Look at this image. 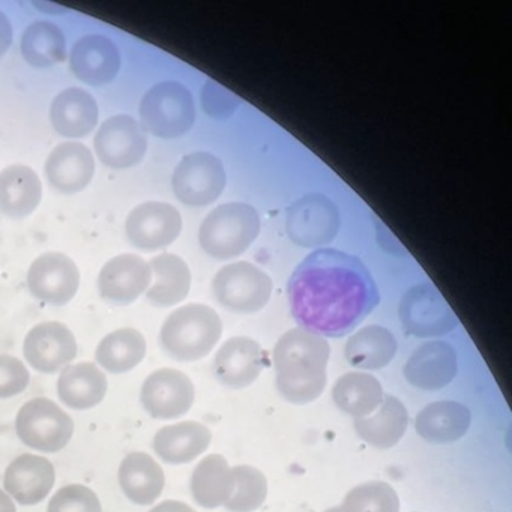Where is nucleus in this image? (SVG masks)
Listing matches in <instances>:
<instances>
[{
    "label": "nucleus",
    "mask_w": 512,
    "mask_h": 512,
    "mask_svg": "<svg viewBox=\"0 0 512 512\" xmlns=\"http://www.w3.org/2000/svg\"><path fill=\"white\" fill-rule=\"evenodd\" d=\"M181 212L166 202L140 203L125 220V233L133 247L157 251L170 247L182 232Z\"/></svg>",
    "instance_id": "obj_13"
},
{
    "label": "nucleus",
    "mask_w": 512,
    "mask_h": 512,
    "mask_svg": "<svg viewBox=\"0 0 512 512\" xmlns=\"http://www.w3.org/2000/svg\"><path fill=\"white\" fill-rule=\"evenodd\" d=\"M196 389L187 374L173 368H161L146 377L140 391V403L151 418L176 419L190 412Z\"/></svg>",
    "instance_id": "obj_14"
},
{
    "label": "nucleus",
    "mask_w": 512,
    "mask_h": 512,
    "mask_svg": "<svg viewBox=\"0 0 512 512\" xmlns=\"http://www.w3.org/2000/svg\"><path fill=\"white\" fill-rule=\"evenodd\" d=\"M404 331L413 337H443L457 328L458 320L439 290L430 283L410 287L398 305Z\"/></svg>",
    "instance_id": "obj_9"
},
{
    "label": "nucleus",
    "mask_w": 512,
    "mask_h": 512,
    "mask_svg": "<svg viewBox=\"0 0 512 512\" xmlns=\"http://www.w3.org/2000/svg\"><path fill=\"white\" fill-rule=\"evenodd\" d=\"M56 481L55 466L34 454L19 455L5 472L4 487L20 505L43 502Z\"/></svg>",
    "instance_id": "obj_21"
},
{
    "label": "nucleus",
    "mask_w": 512,
    "mask_h": 512,
    "mask_svg": "<svg viewBox=\"0 0 512 512\" xmlns=\"http://www.w3.org/2000/svg\"><path fill=\"white\" fill-rule=\"evenodd\" d=\"M106 374L94 362L68 365L58 379L59 400L74 410L98 406L107 394Z\"/></svg>",
    "instance_id": "obj_28"
},
{
    "label": "nucleus",
    "mask_w": 512,
    "mask_h": 512,
    "mask_svg": "<svg viewBox=\"0 0 512 512\" xmlns=\"http://www.w3.org/2000/svg\"><path fill=\"white\" fill-rule=\"evenodd\" d=\"M332 398L338 409L355 419L367 418L383 400L379 380L368 373H346L335 382Z\"/></svg>",
    "instance_id": "obj_33"
},
{
    "label": "nucleus",
    "mask_w": 512,
    "mask_h": 512,
    "mask_svg": "<svg viewBox=\"0 0 512 512\" xmlns=\"http://www.w3.org/2000/svg\"><path fill=\"white\" fill-rule=\"evenodd\" d=\"M20 52L26 64L34 68H50L67 61V37L49 20H37L23 31Z\"/></svg>",
    "instance_id": "obj_32"
},
{
    "label": "nucleus",
    "mask_w": 512,
    "mask_h": 512,
    "mask_svg": "<svg viewBox=\"0 0 512 512\" xmlns=\"http://www.w3.org/2000/svg\"><path fill=\"white\" fill-rule=\"evenodd\" d=\"M223 335V322L214 308L187 304L164 320L160 343L164 352L179 362H194L214 350Z\"/></svg>",
    "instance_id": "obj_3"
},
{
    "label": "nucleus",
    "mask_w": 512,
    "mask_h": 512,
    "mask_svg": "<svg viewBox=\"0 0 512 512\" xmlns=\"http://www.w3.org/2000/svg\"><path fill=\"white\" fill-rule=\"evenodd\" d=\"M95 155L80 142H64L56 146L44 164L47 182L61 194H77L86 190L95 176Z\"/></svg>",
    "instance_id": "obj_18"
},
{
    "label": "nucleus",
    "mask_w": 512,
    "mask_h": 512,
    "mask_svg": "<svg viewBox=\"0 0 512 512\" xmlns=\"http://www.w3.org/2000/svg\"><path fill=\"white\" fill-rule=\"evenodd\" d=\"M139 115L145 133L158 139H179L196 122V103L184 83L164 80L143 95Z\"/></svg>",
    "instance_id": "obj_5"
},
{
    "label": "nucleus",
    "mask_w": 512,
    "mask_h": 512,
    "mask_svg": "<svg viewBox=\"0 0 512 512\" xmlns=\"http://www.w3.org/2000/svg\"><path fill=\"white\" fill-rule=\"evenodd\" d=\"M398 344L389 329L379 325L365 326L347 340L344 355L359 370H382L397 355Z\"/></svg>",
    "instance_id": "obj_31"
},
{
    "label": "nucleus",
    "mask_w": 512,
    "mask_h": 512,
    "mask_svg": "<svg viewBox=\"0 0 512 512\" xmlns=\"http://www.w3.org/2000/svg\"><path fill=\"white\" fill-rule=\"evenodd\" d=\"M200 103H202L203 112L209 118L215 121H227L238 112L242 100L215 80H208L200 92Z\"/></svg>",
    "instance_id": "obj_38"
},
{
    "label": "nucleus",
    "mask_w": 512,
    "mask_h": 512,
    "mask_svg": "<svg viewBox=\"0 0 512 512\" xmlns=\"http://www.w3.org/2000/svg\"><path fill=\"white\" fill-rule=\"evenodd\" d=\"M43 200V182L34 169L11 164L0 172V215L10 220L31 217Z\"/></svg>",
    "instance_id": "obj_23"
},
{
    "label": "nucleus",
    "mask_w": 512,
    "mask_h": 512,
    "mask_svg": "<svg viewBox=\"0 0 512 512\" xmlns=\"http://www.w3.org/2000/svg\"><path fill=\"white\" fill-rule=\"evenodd\" d=\"M149 512H196L190 505L184 502H178V500H166V502L160 503L155 506Z\"/></svg>",
    "instance_id": "obj_41"
},
{
    "label": "nucleus",
    "mask_w": 512,
    "mask_h": 512,
    "mask_svg": "<svg viewBox=\"0 0 512 512\" xmlns=\"http://www.w3.org/2000/svg\"><path fill=\"white\" fill-rule=\"evenodd\" d=\"M341 512H400V499L392 485L368 481L356 485L344 497Z\"/></svg>",
    "instance_id": "obj_35"
},
{
    "label": "nucleus",
    "mask_w": 512,
    "mask_h": 512,
    "mask_svg": "<svg viewBox=\"0 0 512 512\" xmlns=\"http://www.w3.org/2000/svg\"><path fill=\"white\" fill-rule=\"evenodd\" d=\"M26 284L38 301L53 307H64L79 292V266L70 256L58 251L41 254L29 266Z\"/></svg>",
    "instance_id": "obj_12"
},
{
    "label": "nucleus",
    "mask_w": 512,
    "mask_h": 512,
    "mask_svg": "<svg viewBox=\"0 0 512 512\" xmlns=\"http://www.w3.org/2000/svg\"><path fill=\"white\" fill-rule=\"evenodd\" d=\"M23 355L40 373L55 374L76 359L77 340L64 323L43 322L26 335Z\"/></svg>",
    "instance_id": "obj_17"
},
{
    "label": "nucleus",
    "mask_w": 512,
    "mask_h": 512,
    "mask_svg": "<svg viewBox=\"0 0 512 512\" xmlns=\"http://www.w3.org/2000/svg\"><path fill=\"white\" fill-rule=\"evenodd\" d=\"M409 424V413L394 395H383L380 406L367 418L355 419L356 433L368 445L392 448L403 439Z\"/></svg>",
    "instance_id": "obj_29"
},
{
    "label": "nucleus",
    "mask_w": 512,
    "mask_h": 512,
    "mask_svg": "<svg viewBox=\"0 0 512 512\" xmlns=\"http://www.w3.org/2000/svg\"><path fill=\"white\" fill-rule=\"evenodd\" d=\"M287 292L299 328L323 338L350 334L380 301L365 263L335 248H319L305 257Z\"/></svg>",
    "instance_id": "obj_1"
},
{
    "label": "nucleus",
    "mask_w": 512,
    "mask_h": 512,
    "mask_svg": "<svg viewBox=\"0 0 512 512\" xmlns=\"http://www.w3.org/2000/svg\"><path fill=\"white\" fill-rule=\"evenodd\" d=\"M100 121V107L82 88L59 92L50 106V122L56 133L67 139H83L94 133Z\"/></svg>",
    "instance_id": "obj_22"
},
{
    "label": "nucleus",
    "mask_w": 512,
    "mask_h": 512,
    "mask_svg": "<svg viewBox=\"0 0 512 512\" xmlns=\"http://www.w3.org/2000/svg\"><path fill=\"white\" fill-rule=\"evenodd\" d=\"M35 7L41 8V10L44 11L46 14H64L65 8L58 7V5L55 4H34Z\"/></svg>",
    "instance_id": "obj_43"
},
{
    "label": "nucleus",
    "mask_w": 512,
    "mask_h": 512,
    "mask_svg": "<svg viewBox=\"0 0 512 512\" xmlns=\"http://www.w3.org/2000/svg\"><path fill=\"white\" fill-rule=\"evenodd\" d=\"M457 352L446 341L422 344L404 365V377L410 385L422 391L445 388L457 376Z\"/></svg>",
    "instance_id": "obj_20"
},
{
    "label": "nucleus",
    "mask_w": 512,
    "mask_h": 512,
    "mask_svg": "<svg viewBox=\"0 0 512 512\" xmlns=\"http://www.w3.org/2000/svg\"><path fill=\"white\" fill-rule=\"evenodd\" d=\"M265 367V352L250 337H233L218 350L214 373L218 382L227 388L244 389L259 379Z\"/></svg>",
    "instance_id": "obj_19"
},
{
    "label": "nucleus",
    "mask_w": 512,
    "mask_h": 512,
    "mask_svg": "<svg viewBox=\"0 0 512 512\" xmlns=\"http://www.w3.org/2000/svg\"><path fill=\"white\" fill-rule=\"evenodd\" d=\"M211 442L212 433L206 425L185 421L161 428L154 437V451L164 463L179 466L196 460Z\"/></svg>",
    "instance_id": "obj_26"
},
{
    "label": "nucleus",
    "mask_w": 512,
    "mask_h": 512,
    "mask_svg": "<svg viewBox=\"0 0 512 512\" xmlns=\"http://www.w3.org/2000/svg\"><path fill=\"white\" fill-rule=\"evenodd\" d=\"M235 488L227 500L230 512H254L265 503L268 496V479L259 469L247 464L233 467Z\"/></svg>",
    "instance_id": "obj_36"
},
{
    "label": "nucleus",
    "mask_w": 512,
    "mask_h": 512,
    "mask_svg": "<svg viewBox=\"0 0 512 512\" xmlns=\"http://www.w3.org/2000/svg\"><path fill=\"white\" fill-rule=\"evenodd\" d=\"M272 290L271 277L244 260L223 266L212 280L215 299L233 313H257L268 305Z\"/></svg>",
    "instance_id": "obj_6"
},
{
    "label": "nucleus",
    "mask_w": 512,
    "mask_h": 512,
    "mask_svg": "<svg viewBox=\"0 0 512 512\" xmlns=\"http://www.w3.org/2000/svg\"><path fill=\"white\" fill-rule=\"evenodd\" d=\"M14 31L7 14L0 10V59L7 55L13 44Z\"/></svg>",
    "instance_id": "obj_40"
},
{
    "label": "nucleus",
    "mask_w": 512,
    "mask_h": 512,
    "mask_svg": "<svg viewBox=\"0 0 512 512\" xmlns=\"http://www.w3.org/2000/svg\"><path fill=\"white\" fill-rule=\"evenodd\" d=\"M47 512H103L97 494L82 484L62 487L50 499Z\"/></svg>",
    "instance_id": "obj_37"
},
{
    "label": "nucleus",
    "mask_w": 512,
    "mask_h": 512,
    "mask_svg": "<svg viewBox=\"0 0 512 512\" xmlns=\"http://www.w3.org/2000/svg\"><path fill=\"white\" fill-rule=\"evenodd\" d=\"M16 431L29 448L55 454L73 439L74 421L55 401L38 397L17 413Z\"/></svg>",
    "instance_id": "obj_8"
},
{
    "label": "nucleus",
    "mask_w": 512,
    "mask_h": 512,
    "mask_svg": "<svg viewBox=\"0 0 512 512\" xmlns=\"http://www.w3.org/2000/svg\"><path fill=\"white\" fill-rule=\"evenodd\" d=\"M226 184L223 161L211 152H190L173 170V193L182 205L190 208L211 205L223 194Z\"/></svg>",
    "instance_id": "obj_7"
},
{
    "label": "nucleus",
    "mask_w": 512,
    "mask_h": 512,
    "mask_svg": "<svg viewBox=\"0 0 512 512\" xmlns=\"http://www.w3.org/2000/svg\"><path fill=\"white\" fill-rule=\"evenodd\" d=\"M119 485L127 499L136 505H152L166 485L163 467L145 452H131L122 460Z\"/></svg>",
    "instance_id": "obj_27"
},
{
    "label": "nucleus",
    "mask_w": 512,
    "mask_h": 512,
    "mask_svg": "<svg viewBox=\"0 0 512 512\" xmlns=\"http://www.w3.org/2000/svg\"><path fill=\"white\" fill-rule=\"evenodd\" d=\"M262 229L259 212L242 202L212 209L200 224L199 244L208 256L230 260L244 254Z\"/></svg>",
    "instance_id": "obj_4"
},
{
    "label": "nucleus",
    "mask_w": 512,
    "mask_h": 512,
    "mask_svg": "<svg viewBox=\"0 0 512 512\" xmlns=\"http://www.w3.org/2000/svg\"><path fill=\"white\" fill-rule=\"evenodd\" d=\"M331 347L320 335L302 328L290 329L275 344L277 389L292 404L317 400L328 383Z\"/></svg>",
    "instance_id": "obj_2"
},
{
    "label": "nucleus",
    "mask_w": 512,
    "mask_h": 512,
    "mask_svg": "<svg viewBox=\"0 0 512 512\" xmlns=\"http://www.w3.org/2000/svg\"><path fill=\"white\" fill-rule=\"evenodd\" d=\"M152 281L146 301L158 308L175 307L187 299L191 290V269L178 254L161 253L149 260Z\"/></svg>",
    "instance_id": "obj_24"
},
{
    "label": "nucleus",
    "mask_w": 512,
    "mask_h": 512,
    "mask_svg": "<svg viewBox=\"0 0 512 512\" xmlns=\"http://www.w3.org/2000/svg\"><path fill=\"white\" fill-rule=\"evenodd\" d=\"M340 227V209L325 194H307L287 209V233L299 247L322 248L334 241Z\"/></svg>",
    "instance_id": "obj_10"
},
{
    "label": "nucleus",
    "mask_w": 512,
    "mask_h": 512,
    "mask_svg": "<svg viewBox=\"0 0 512 512\" xmlns=\"http://www.w3.org/2000/svg\"><path fill=\"white\" fill-rule=\"evenodd\" d=\"M151 281L149 262L137 254H119L101 268L98 292L109 304L127 307L148 292Z\"/></svg>",
    "instance_id": "obj_16"
},
{
    "label": "nucleus",
    "mask_w": 512,
    "mask_h": 512,
    "mask_svg": "<svg viewBox=\"0 0 512 512\" xmlns=\"http://www.w3.org/2000/svg\"><path fill=\"white\" fill-rule=\"evenodd\" d=\"M325 512H341L340 511V506H334V508L326 509Z\"/></svg>",
    "instance_id": "obj_44"
},
{
    "label": "nucleus",
    "mask_w": 512,
    "mask_h": 512,
    "mask_svg": "<svg viewBox=\"0 0 512 512\" xmlns=\"http://www.w3.org/2000/svg\"><path fill=\"white\" fill-rule=\"evenodd\" d=\"M472 413L457 401H434L416 415L415 428L425 442L446 445L469 431Z\"/></svg>",
    "instance_id": "obj_25"
},
{
    "label": "nucleus",
    "mask_w": 512,
    "mask_h": 512,
    "mask_svg": "<svg viewBox=\"0 0 512 512\" xmlns=\"http://www.w3.org/2000/svg\"><path fill=\"white\" fill-rule=\"evenodd\" d=\"M94 151L109 169H131L145 158L148 137L133 116L115 115L106 119L95 133Z\"/></svg>",
    "instance_id": "obj_11"
},
{
    "label": "nucleus",
    "mask_w": 512,
    "mask_h": 512,
    "mask_svg": "<svg viewBox=\"0 0 512 512\" xmlns=\"http://www.w3.org/2000/svg\"><path fill=\"white\" fill-rule=\"evenodd\" d=\"M70 70L79 82L101 88L109 85L121 71L119 47L112 38L103 34L80 37L71 47Z\"/></svg>",
    "instance_id": "obj_15"
},
{
    "label": "nucleus",
    "mask_w": 512,
    "mask_h": 512,
    "mask_svg": "<svg viewBox=\"0 0 512 512\" xmlns=\"http://www.w3.org/2000/svg\"><path fill=\"white\" fill-rule=\"evenodd\" d=\"M148 344L134 328L116 329L107 334L95 350L100 367L112 374L128 373L145 359Z\"/></svg>",
    "instance_id": "obj_34"
},
{
    "label": "nucleus",
    "mask_w": 512,
    "mask_h": 512,
    "mask_svg": "<svg viewBox=\"0 0 512 512\" xmlns=\"http://www.w3.org/2000/svg\"><path fill=\"white\" fill-rule=\"evenodd\" d=\"M0 512H17L14 500L0 488Z\"/></svg>",
    "instance_id": "obj_42"
},
{
    "label": "nucleus",
    "mask_w": 512,
    "mask_h": 512,
    "mask_svg": "<svg viewBox=\"0 0 512 512\" xmlns=\"http://www.w3.org/2000/svg\"><path fill=\"white\" fill-rule=\"evenodd\" d=\"M191 494L197 505L206 509L224 506L235 488V476L229 461L220 454L203 458L191 475Z\"/></svg>",
    "instance_id": "obj_30"
},
{
    "label": "nucleus",
    "mask_w": 512,
    "mask_h": 512,
    "mask_svg": "<svg viewBox=\"0 0 512 512\" xmlns=\"http://www.w3.org/2000/svg\"><path fill=\"white\" fill-rule=\"evenodd\" d=\"M31 382L26 365L16 356L0 355V398L22 394Z\"/></svg>",
    "instance_id": "obj_39"
}]
</instances>
